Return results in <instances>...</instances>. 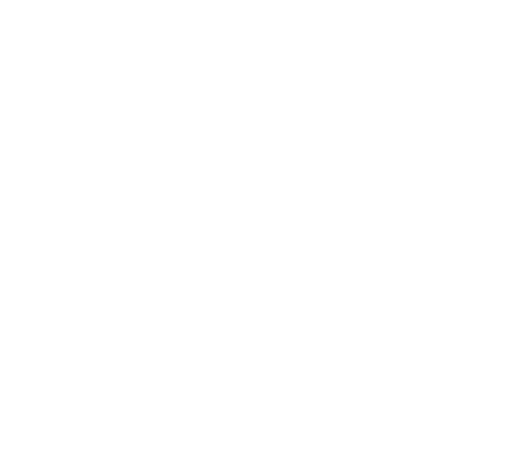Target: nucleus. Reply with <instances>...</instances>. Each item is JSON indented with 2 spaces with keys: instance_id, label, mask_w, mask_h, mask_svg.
Instances as JSON below:
<instances>
[]
</instances>
